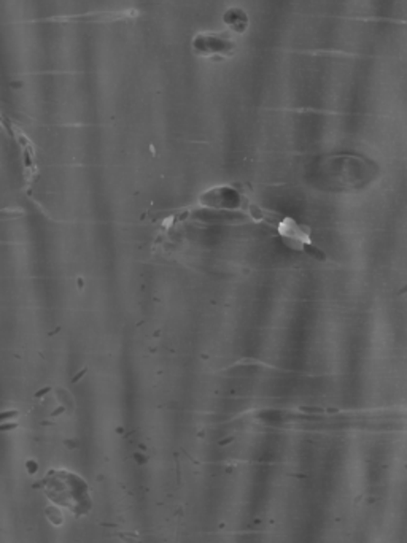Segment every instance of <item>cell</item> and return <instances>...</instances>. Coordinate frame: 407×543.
Wrapping results in <instances>:
<instances>
[{
    "label": "cell",
    "mask_w": 407,
    "mask_h": 543,
    "mask_svg": "<svg viewBox=\"0 0 407 543\" xmlns=\"http://www.w3.org/2000/svg\"><path fill=\"white\" fill-rule=\"evenodd\" d=\"M51 504L65 508L75 518H83L93 510V496L88 481L70 469H51L40 483Z\"/></svg>",
    "instance_id": "cell-1"
},
{
    "label": "cell",
    "mask_w": 407,
    "mask_h": 543,
    "mask_svg": "<svg viewBox=\"0 0 407 543\" xmlns=\"http://www.w3.org/2000/svg\"><path fill=\"white\" fill-rule=\"evenodd\" d=\"M223 23L228 25L229 31L233 32V34L241 35V34L247 32L248 25H250V18H248L245 10H242V8H229L223 15Z\"/></svg>",
    "instance_id": "cell-4"
},
{
    "label": "cell",
    "mask_w": 407,
    "mask_h": 543,
    "mask_svg": "<svg viewBox=\"0 0 407 543\" xmlns=\"http://www.w3.org/2000/svg\"><path fill=\"white\" fill-rule=\"evenodd\" d=\"M191 48L196 53L197 56L215 57V59H223V57L234 56L235 42L231 37L222 35V34H212V32H199L193 40H191Z\"/></svg>",
    "instance_id": "cell-2"
},
{
    "label": "cell",
    "mask_w": 407,
    "mask_h": 543,
    "mask_svg": "<svg viewBox=\"0 0 407 543\" xmlns=\"http://www.w3.org/2000/svg\"><path fill=\"white\" fill-rule=\"evenodd\" d=\"M139 13L135 10H121V12H91L82 13V15H67V16H56L50 21L57 23H83V25H110V23H120V21H129V19L137 18Z\"/></svg>",
    "instance_id": "cell-3"
}]
</instances>
